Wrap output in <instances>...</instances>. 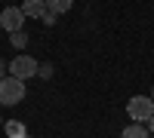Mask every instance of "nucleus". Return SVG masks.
<instances>
[{"label":"nucleus","instance_id":"5","mask_svg":"<svg viewBox=\"0 0 154 138\" xmlns=\"http://www.w3.org/2000/svg\"><path fill=\"white\" fill-rule=\"evenodd\" d=\"M22 16L25 19H43V12H46V0H22Z\"/></svg>","mask_w":154,"mask_h":138},{"label":"nucleus","instance_id":"1","mask_svg":"<svg viewBox=\"0 0 154 138\" xmlns=\"http://www.w3.org/2000/svg\"><path fill=\"white\" fill-rule=\"evenodd\" d=\"M22 95H25V80H19V77H0V104H6V107H12V104H19L22 101Z\"/></svg>","mask_w":154,"mask_h":138},{"label":"nucleus","instance_id":"13","mask_svg":"<svg viewBox=\"0 0 154 138\" xmlns=\"http://www.w3.org/2000/svg\"><path fill=\"white\" fill-rule=\"evenodd\" d=\"M145 126H148V132H151V135H154V117H151V120H148V123H145Z\"/></svg>","mask_w":154,"mask_h":138},{"label":"nucleus","instance_id":"3","mask_svg":"<svg viewBox=\"0 0 154 138\" xmlns=\"http://www.w3.org/2000/svg\"><path fill=\"white\" fill-rule=\"evenodd\" d=\"M40 71V65L31 58V55H16L9 61V74L12 77H19V80H28V77H34V74Z\"/></svg>","mask_w":154,"mask_h":138},{"label":"nucleus","instance_id":"8","mask_svg":"<svg viewBox=\"0 0 154 138\" xmlns=\"http://www.w3.org/2000/svg\"><path fill=\"white\" fill-rule=\"evenodd\" d=\"M6 135L9 138H25V126L22 123H6Z\"/></svg>","mask_w":154,"mask_h":138},{"label":"nucleus","instance_id":"10","mask_svg":"<svg viewBox=\"0 0 154 138\" xmlns=\"http://www.w3.org/2000/svg\"><path fill=\"white\" fill-rule=\"evenodd\" d=\"M40 22H43V25H56V12H53V9H46Z\"/></svg>","mask_w":154,"mask_h":138},{"label":"nucleus","instance_id":"4","mask_svg":"<svg viewBox=\"0 0 154 138\" xmlns=\"http://www.w3.org/2000/svg\"><path fill=\"white\" fill-rule=\"evenodd\" d=\"M22 22H25V16H22V9H19V6H6L3 12H0V28H3L6 34L22 31Z\"/></svg>","mask_w":154,"mask_h":138},{"label":"nucleus","instance_id":"14","mask_svg":"<svg viewBox=\"0 0 154 138\" xmlns=\"http://www.w3.org/2000/svg\"><path fill=\"white\" fill-rule=\"evenodd\" d=\"M0 126H3V123H0Z\"/></svg>","mask_w":154,"mask_h":138},{"label":"nucleus","instance_id":"11","mask_svg":"<svg viewBox=\"0 0 154 138\" xmlns=\"http://www.w3.org/2000/svg\"><path fill=\"white\" fill-rule=\"evenodd\" d=\"M37 74H40V77H53V68H49V65H40V71H37Z\"/></svg>","mask_w":154,"mask_h":138},{"label":"nucleus","instance_id":"9","mask_svg":"<svg viewBox=\"0 0 154 138\" xmlns=\"http://www.w3.org/2000/svg\"><path fill=\"white\" fill-rule=\"evenodd\" d=\"M9 37H12V46H25V43H28V37H25V31H12Z\"/></svg>","mask_w":154,"mask_h":138},{"label":"nucleus","instance_id":"6","mask_svg":"<svg viewBox=\"0 0 154 138\" xmlns=\"http://www.w3.org/2000/svg\"><path fill=\"white\" fill-rule=\"evenodd\" d=\"M148 135H151L148 126H142V123H133V126H126V129H123L120 138H148Z\"/></svg>","mask_w":154,"mask_h":138},{"label":"nucleus","instance_id":"12","mask_svg":"<svg viewBox=\"0 0 154 138\" xmlns=\"http://www.w3.org/2000/svg\"><path fill=\"white\" fill-rule=\"evenodd\" d=\"M3 71H9V68H6V61H3V58H0V77H6V74H3Z\"/></svg>","mask_w":154,"mask_h":138},{"label":"nucleus","instance_id":"7","mask_svg":"<svg viewBox=\"0 0 154 138\" xmlns=\"http://www.w3.org/2000/svg\"><path fill=\"white\" fill-rule=\"evenodd\" d=\"M74 6V0H46V9H53L56 16H62V12H68Z\"/></svg>","mask_w":154,"mask_h":138},{"label":"nucleus","instance_id":"2","mask_svg":"<svg viewBox=\"0 0 154 138\" xmlns=\"http://www.w3.org/2000/svg\"><path fill=\"white\" fill-rule=\"evenodd\" d=\"M126 114H130V120H139L145 126V123L154 117V98H148V95L130 98V101H126Z\"/></svg>","mask_w":154,"mask_h":138}]
</instances>
